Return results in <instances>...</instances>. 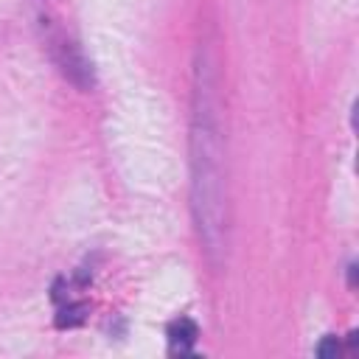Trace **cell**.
Returning a JSON list of instances; mask_svg holds the SVG:
<instances>
[{
	"label": "cell",
	"instance_id": "2",
	"mask_svg": "<svg viewBox=\"0 0 359 359\" xmlns=\"http://www.w3.org/2000/svg\"><path fill=\"white\" fill-rule=\"evenodd\" d=\"M84 314H87V306L73 303V306H67V309H62V311H59L56 325H59V328H73V325L84 323Z\"/></svg>",
	"mask_w": 359,
	"mask_h": 359
},
{
	"label": "cell",
	"instance_id": "3",
	"mask_svg": "<svg viewBox=\"0 0 359 359\" xmlns=\"http://www.w3.org/2000/svg\"><path fill=\"white\" fill-rule=\"evenodd\" d=\"M337 353H339L337 337H325V339L320 342V348H317V356H323V359H337Z\"/></svg>",
	"mask_w": 359,
	"mask_h": 359
},
{
	"label": "cell",
	"instance_id": "1",
	"mask_svg": "<svg viewBox=\"0 0 359 359\" xmlns=\"http://www.w3.org/2000/svg\"><path fill=\"white\" fill-rule=\"evenodd\" d=\"M196 337H199V328L188 317H180V320H174L168 325V342H171V351L174 353H188L191 345L196 342Z\"/></svg>",
	"mask_w": 359,
	"mask_h": 359
}]
</instances>
